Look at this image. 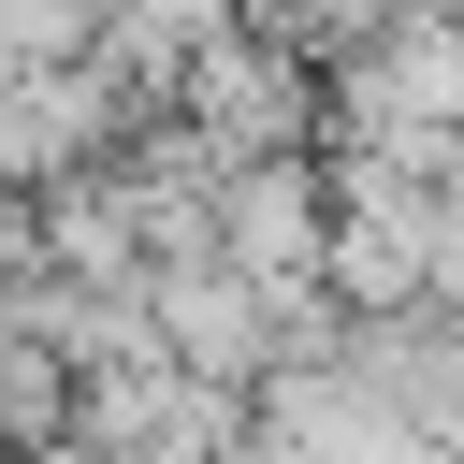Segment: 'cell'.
<instances>
[{"mask_svg":"<svg viewBox=\"0 0 464 464\" xmlns=\"http://www.w3.org/2000/svg\"><path fill=\"white\" fill-rule=\"evenodd\" d=\"M0 464H29V450H0Z\"/></svg>","mask_w":464,"mask_h":464,"instance_id":"6da1fadb","label":"cell"}]
</instances>
